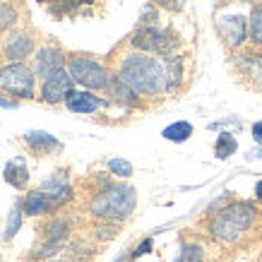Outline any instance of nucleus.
<instances>
[{
  "instance_id": "f257e3e1",
  "label": "nucleus",
  "mask_w": 262,
  "mask_h": 262,
  "mask_svg": "<svg viewBox=\"0 0 262 262\" xmlns=\"http://www.w3.org/2000/svg\"><path fill=\"white\" fill-rule=\"evenodd\" d=\"M113 75L130 84L140 96L157 99V96L168 94L166 84V68L164 58L127 48L113 60Z\"/></svg>"
},
{
  "instance_id": "f03ea898",
  "label": "nucleus",
  "mask_w": 262,
  "mask_h": 262,
  "mask_svg": "<svg viewBox=\"0 0 262 262\" xmlns=\"http://www.w3.org/2000/svg\"><path fill=\"white\" fill-rule=\"evenodd\" d=\"M257 219H260V209L253 202H229L209 216L207 233L222 246H233L253 229Z\"/></svg>"
},
{
  "instance_id": "7ed1b4c3",
  "label": "nucleus",
  "mask_w": 262,
  "mask_h": 262,
  "mask_svg": "<svg viewBox=\"0 0 262 262\" xmlns=\"http://www.w3.org/2000/svg\"><path fill=\"white\" fill-rule=\"evenodd\" d=\"M137 207V190L127 183L113 181L108 188L89 192L87 212L96 222H125Z\"/></svg>"
},
{
  "instance_id": "20e7f679",
  "label": "nucleus",
  "mask_w": 262,
  "mask_h": 262,
  "mask_svg": "<svg viewBox=\"0 0 262 262\" xmlns=\"http://www.w3.org/2000/svg\"><path fill=\"white\" fill-rule=\"evenodd\" d=\"M130 48L135 51H144L151 56L168 58L181 51V39L173 29L166 27H157V24H140L135 34L130 36Z\"/></svg>"
},
{
  "instance_id": "39448f33",
  "label": "nucleus",
  "mask_w": 262,
  "mask_h": 262,
  "mask_svg": "<svg viewBox=\"0 0 262 262\" xmlns=\"http://www.w3.org/2000/svg\"><path fill=\"white\" fill-rule=\"evenodd\" d=\"M68 70H70L75 84H80L82 89L89 92H101L106 94V89L113 80V70L106 63H101L99 58L92 56H68Z\"/></svg>"
},
{
  "instance_id": "423d86ee",
  "label": "nucleus",
  "mask_w": 262,
  "mask_h": 262,
  "mask_svg": "<svg viewBox=\"0 0 262 262\" xmlns=\"http://www.w3.org/2000/svg\"><path fill=\"white\" fill-rule=\"evenodd\" d=\"M34 84H36V75H34L32 65L27 63H5L0 65V89L5 94L15 96V99H34Z\"/></svg>"
},
{
  "instance_id": "0eeeda50",
  "label": "nucleus",
  "mask_w": 262,
  "mask_h": 262,
  "mask_svg": "<svg viewBox=\"0 0 262 262\" xmlns=\"http://www.w3.org/2000/svg\"><path fill=\"white\" fill-rule=\"evenodd\" d=\"M39 233H41V243H39V248H34V255L29 257L32 262L48 260V257H53V255L60 253L65 248V243L70 241L72 229H70V222H68V219L56 216V219H48L39 229Z\"/></svg>"
},
{
  "instance_id": "6e6552de",
  "label": "nucleus",
  "mask_w": 262,
  "mask_h": 262,
  "mask_svg": "<svg viewBox=\"0 0 262 262\" xmlns=\"http://www.w3.org/2000/svg\"><path fill=\"white\" fill-rule=\"evenodd\" d=\"M65 65H68V56H65L63 48L46 43V46H41L34 51L32 70H34V75H36V80H41V82L48 80L53 72L63 70Z\"/></svg>"
},
{
  "instance_id": "1a4fd4ad",
  "label": "nucleus",
  "mask_w": 262,
  "mask_h": 262,
  "mask_svg": "<svg viewBox=\"0 0 262 262\" xmlns=\"http://www.w3.org/2000/svg\"><path fill=\"white\" fill-rule=\"evenodd\" d=\"M233 60V70L246 82L250 89L262 92V53L260 51H241L231 58Z\"/></svg>"
},
{
  "instance_id": "9d476101",
  "label": "nucleus",
  "mask_w": 262,
  "mask_h": 262,
  "mask_svg": "<svg viewBox=\"0 0 262 262\" xmlns=\"http://www.w3.org/2000/svg\"><path fill=\"white\" fill-rule=\"evenodd\" d=\"M216 32H219V39L224 41V46L236 51L248 41V17L238 15V12L216 17Z\"/></svg>"
},
{
  "instance_id": "9b49d317",
  "label": "nucleus",
  "mask_w": 262,
  "mask_h": 262,
  "mask_svg": "<svg viewBox=\"0 0 262 262\" xmlns=\"http://www.w3.org/2000/svg\"><path fill=\"white\" fill-rule=\"evenodd\" d=\"M72 89H75V80H72L70 70L63 68V70L53 72L48 80L41 82V101L51 103V106H56V103H65Z\"/></svg>"
},
{
  "instance_id": "f8f14e48",
  "label": "nucleus",
  "mask_w": 262,
  "mask_h": 262,
  "mask_svg": "<svg viewBox=\"0 0 262 262\" xmlns=\"http://www.w3.org/2000/svg\"><path fill=\"white\" fill-rule=\"evenodd\" d=\"M34 46H36V41L29 32H12L3 39L0 53L8 63H22L24 58H29L34 53Z\"/></svg>"
},
{
  "instance_id": "ddd939ff",
  "label": "nucleus",
  "mask_w": 262,
  "mask_h": 262,
  "mask_svg": "<svg viewBox=\"0 0 262 262\" xmlns=\"http://www.w3.org/2000/svg\"><path fill=\"white\" fill-rule=\"evenodd\" d=\"M68 111L70 113H82V116H89V113H99L101 108L108 106V99L99 96V92H89V89H72L70 96H68Z\"/></svg>"
},
{
  "instance_id": "4468645a",
  "label": "nucleus",
  "mask_w": 262,
  "mask_h": 262,
  "mask_svg": "<svg viewBox=\"0 0 262 262\" xmlns=\"http://www.w3.org/2000/svg\"><path fill=\"white\" fill-rule=\"evenodd\" d=\"M106 99H108L111 103L125 106V108H140V106H142V96L137 94L130 84H125L120 77H116V75H113L111 84H108V89H106Z\"/></svg>"
},
{
  "instance_id": "2eb2a0df",
  "label": "nucleus",
  "mask_w": 262,
  "mask_h": 262,
  "mask_svg": "<svg viewBox=\"0 0 262 262\" xmlns=\"http://www.w3.org/2000/svg\"><path fill=\"white\" fill-rule=\"evenodd\" d=\"M41 190L51 198V202H53L56 209L58 207H63V205H68V202L75 198L72 185H70V181H68V176L65 173H53L43 185H41Z\"/></svg>"
},
{
  "instance_id": "dca6fc26",
  "label": "nucleus",
  "mask_w": 262,
  "mask_h": 262,
  "mask_svg": "<svg viewBox=\"0 0 262 262\" xmlns=\"http://www.w3.org/2000/svg\"><path fill=\"white\" fill-rule=\"evenodd\" d=\"M164 68H166L168 94H176V92L185 84V80H188V60H185V56H181V51H178L173 56L164 58Z\"/></svg>"
},
{
  "instance_id": "f3484780",
  "label": "nucleus",
  "mask_w": 262,
  "mask_h": 262,
  "mask_svg": "<svg viewBox=\"0 0 262 262\" xmlns=\"http://www.w3.org/2000/svg\"><path fill=\"white\" fill-rule=\"evenodd\" d=\"M24 147L32 151L34 157H46L51 151L60 149V142H58L53 135H48V133H41V130H32V133H27L22 137Z\"/></svg>"
},
{
  "instance_id": "a211bd4d",
  "label": "nucleus",
  "mask_w": 262,
  "mask_h": 262,
  "mask_svg": "<svg viewBox=\"0 0 262 262\" xmlns=\"http://www.w3.org/2000/svg\"><path fill=\"white\" fill-rule=\"evenodd\" d=\"M22 207H24V214L27 216H43V214H48V212H56V207H53L51 198H48L41 188L39 190L27 192L24 200H22Z\"/></svg>"
},
{
  "instance_id": "6ab92c4d",
  "label": "nucleus",
  "mask_w": 262,
  "mask_h": 262,
  "mask_svg": "<svg viewBox=\"0 0 262 262\" xmlns=\"http://www.w3.org/2000/svg\"><path fill=\"white\" fill-rule=\"evenodd\" d=\"M3 178H5V183H10L15 190H24V188L29 185V171H27L22 159L8 161L5 168H3Z\"/></svg>"
},
{
  "instance_id": "aec40b11",
  "label": "nucleus",
  "mask_w": 262,
  "mask_h": 262,
  "mask_svg": "<svg viewBox=\"0 0 262 262\" xmlns=\"http://www.w3.org/2000/svg\"><path fill=\"white\" fill-rule=\"evenodd\" d=\"M192 133H195V127H192L188 120H176V123H171V125L164 127L161 137H164V140H168V142L181 144V142H185V140H190Z\"/></svg>"
},
{
  "instance_id": "412c9836",
  "label": "nucleus",
  "mask_w": 262,
  "mask_h": 262,
  "mask_svg": "<svg viewBox=\"0 0 262 262\" xmlns=\"http://www.w3.org/2000/svg\"><path fill=\"white\" fill-rule=\"evenodd\" d=\"M248 41L257 51L262 48V3H257L253 12H250V17H248Z\"/></svg>"
},
{
  "instance_id": "4be33fe9",
  "label": "nucleus",
  "mask_w": 262,
  "mask_h": 262,
  "mask_svg": "<svg viewBox=\"0 0 262 262\" xmlns=\"http://www.w3.org/2000/svg\"><path fill=\"white\" fill-rule=\"evenodd\" d=\"M238 149V142H236V137L229 135V133H222V135L216 137L214 142V154L216 159H229L233 157V151Z\"/></svg>"
},
{
  "instance_id": "5701e85b",
  "label": "nucleus",
  "mask_w": 262,
  "mask_h": 262,
  "mask_svg": "<svg viewBox=\"0 0 262 262\" xmlns=\"http://www.w3.org/2000/svg\"><path fill=\"white\" fill-rule=\"evenodd\" d=\"M17 17H19V12H17L15 5L10 0H0V34L10 32L17 24Z\"/></svg>"
},
{
  "instance_id": "b1692460",
  "label": "nucleus",
  "mask_w": 262,
  "mask_h": 262,
  "mask_svg": "<svg viewBox=\"0 0 262 262\" xmlns=\"http://www.w3.org/2000/svg\"><path fill=\"white\" fill-rule=\"evenodd\" d=\"M22 214H24L22 200H17L12 205V209H10V219H8V226H5V241H12L17 231L22 229Z\"/></svg>"
},
{
  "instance_id": "393cba45",
  "label": "nucleus",
  "mask_w": 262,
  "mask_h": 262,
  "mask_svg": "<svg viewBox=\"0 0 262 262\" xmlns=\"http://www.w3.org/2000/svg\"><path fill=\"white\" fill-rule=\"evenodd\" d=\"M118 229H120V222H99V224H94V226H92V238L106 243V241L116 238Z\"/></svg>"
},
{
  "instance_id": "a878e982",
  "label": "nucleus",
  "mask_w": 262,
  "mask_h": 262,
  "mask_svg": "<svg viewBox=\"0 0 262 262\" xmlns=\"http://www.w3.org/2000/svg\"><path fill=\"white\" fill-rule=\"evenodd\" d=\"M173 262H205V248L200 243H183Z\"/></svg>"
},
{
  "instance_id": "bb28decb",
  "label": "nucleus",
  "mask_w": 262,
  "mask_h": 262,
  "mask_svg": "<svg viewBox=\"0 0 262 262\" xmlns=\"http://www.w3.org/2000/svg\"><path fill=\"white\" fill-rule=\"evenodd\" d=\"M108 173L125 181V178L133 176V164L125 161V159H108Z\"/></svg>"
},
{
  "instance_id": "cd10ccee",
  "label": "nucleus",
  "mask_w": 262,
  "mask_h": 262,
  "mask_svg": "<svg viewBox=\"0 0 262 262\" xmlns=\"http://www.w3.org/2000/svg\"><path fill=\"white\" fill-rule=\"evenodd\" d=\"M151 3L161 10H168V12H178V10H183V0H151Z\"/></svg>"
},
{
  "instance_id": "c85d7f7f",
  "label": "nucleus",
  "mask_w": 262,
  "mask_h": 262,
  "mask_svg": "<svg viewBox=\"0 0 262 262\" xmlns=\"http://www.w3.org/2000/svg\"><path fill=\"white\" fill-rule=\"evenodd\" d=\"M151 246H154V241H151V238H144L142 243H140V246H137L135 250L130 253V257H133V260H137V257H142V255H147V253L151 250Z\"/></svg>"
},
{
  "instance_id": "c756f323",
  "label": "nucleus",
  "mask_w": 262,
  "mask_h": 262,
  "mask_svg": "<svg viewBox=\"0 0 262 262\" xmlns=\"http://www.w3.org/2000/svg\"><path fill=\"white\" fill-rule=\"evenodd\" d=\"M253 140L257 144H262V120H257V123L253 125Z\"/></svg>"
},
{
  "instance_id": "7c9ffc66",
  "label": "nucleus",
  "mask_w": 262,
  "mask_h": 262,
  "mask_svg": "<svg viewBox=\"0 0 262 262\" xmlns=\"http://www.w3.org/2000/svg\"><path fill=\"white\" fill-rule=\"evenodd\" d=\"M255 198L262 200V181H257V185H255Z\"/></svg>"
}]
</instances>
